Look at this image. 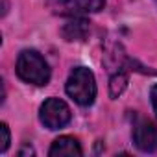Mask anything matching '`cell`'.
Wrapping results in <instances>:
<instances>
[{
	"instance_id": "6da1fadb",
	"label": "cell",
	"mask_w": 157,
	"mask_h": 157,
	"mask_svg": "<svg viewBox=\"0 0 157 157\" xmlns=\"http://www.w3.org/2000/svg\"><path fill=\"white\" fill-rule=\"evenodd\" d=\"M15 70L22 82L30 85H39V87L48 85L50 76H52L46 59L37 50H22L17 57Z\"/></svg>"
},
{
	"instance_id": "7a4b0ae2",
	"label": "cell",
	"mask_w": 157,
	"mask_h": 157,
	"mask_svg": "<svg viewBox=\"0 0 157 157\" xmlns=\"http://www.w3.org/2000/svg\"><path fill=\"white\" fill-rule=\"evenodd\" d=\"M67 94L78 104V105H91L96 98V80H94V74L85 68V67H76L70 76H68V80H67Z\"/></svg>"
},
{
	"instance_id": "3957f363",
	"label": "cell",
	"mask_w": 157,
	"mask_h": 157,
	"mask_svg": "<svg viewBox=\"0 0 157 157\" xmlns=\"http://www.w3.org/2000/svg\"><path fill=\"white\" fill-rule=\"evenodd\" d=\"M52 13L61 17H82L104 10L105 0H46Z\"/></svg>"
},
{
	"instance_id": "277c9868",
	"label": "cell",
	"mask_w": 157,
	"mask_h": 157,
	"mask_svg": "<svg viewBox=\"0 0 157 157\" xmlns=\"http://www.w3.org/2000/svg\"><path fill=\"white\" fill-rule=\"evenodd\" d=\"M39 118L44 124V128H48V129H61V128H65L70 122L72 113H70V107L63 100L48 98V100H44V104L39 109Z\"/></svg>"
},
{
	"instance_id": "5b68a950",
	"label": "cell",
	"mask_w": 157,
	"mask_h": 157,
	"mask_svg": "<svg viewBox=\"0 0 157 157\" xmlns=\"http://www.w3.org/2000/svg\"><path fill=\"white\" fill-rule=\"evenodd\" d=\"M131 139H133V144L140 151L151 153L157 150V126L146 118H139L133 124Z\"/></svg>"
},
{
	"instance_id": "8992f818",
	"label": "cell",
	"mask_w": 157,
	"mask_h": 157,
	"mask_svg": "<svg viewBox=\"0 0 157 157\" xmlns=\"http://www.w3.org/2000/svg\"><path fill=\"white\" fill-rule=\"evenodd\" d=\"M48 153H50V157H80L83 151H82V146L78 142V139L63 135L52 142Z\"/></svg>"
},
{
	"instance_id": "52a82bcc",
	"label": "cell",
	"mask_w": 157,
	"mask_h": 157,
	"mask_svg": "<svg viewBox=\"0 0 157 157\" xmlns=\"http://www.w3.org/2000/svg\"><path fill=\"white\" fill-rule=\"evenodd\" d=\"M63 37L67 41H85L87 33H89V21L85 19H80V17H74L72 21H68L63 30H61Z\"/></svg>"
},
{
	"instance_id": "ba28073f",
	"label": "cell",
	"mask_w": 157,
	"mask_h": 157,
	"mask_svg": "<svg viewBox=\"0 0 157 157\" xmlns=\"http://www.w3.org/2000/svg\"><path fill=\"white\" fill-rule=\"evenodd\" d=\"M128 87V74L118 70L117 74L111 76V80H109V96L111 98H118Z\"/></svg>"
},
{
	"instance_id": "9c48e42d",
	"label": "cell",
	"mask_w": 157,
	"mask_h": 157,
	"mask_svg": "<svg viewBox=\"0 0 157 157\" xmlns=\"http://www.w3.org/2000/svg\"><path fill=\"white\" fill-rule=\"evenodd\" d=\"M0 135H2V139H0V151L6 153L10 148V142H11V133H10V128L6 122L0 124Z\"/></svg>"
},
{
	"instance_id": "30bf717a",
	"label": "cell",
	"mask_w": 157,
	"mask_h": 157,
	"mask_svg": "<svg viewBox=\"0 0 157 157\" xmlns=\"http://www.w3.org/2000/svg\"><path fill=\"white\" fill-rule=\"evenodd\" d=\"M150 98H151L153 113H155V117H157V85H153V87H151V91H150Z\"/></svg>"
},
{
	"instance_id": "8fae6325",
	"label": "cell",
	"mask_w": 157,
	"mask_h": 157,
	"mask_svg": "<svg viewBox=\"0 0 157 157\" xmlns=\"http://www.w3.org/2000/svg\"><path fill=\"white\" fill-rule=\"evenodd\" d=\"M26 153H30V155H33L35 151H33V148H30V146H24L22 150H19V155H26Z\"/></svg>"
}]
</instances>
